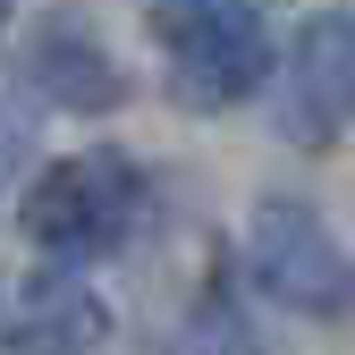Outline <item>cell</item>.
<instances>
[{
	"instance_id": "6da1fadb",
	"label": "cell",
	"mask_w": 355,
	"mask_h": 355,
	"mask_svg": "<svg viewBox=\"0 0 355 355\" xmlns=\"http://www.w3.org/2000/svg\"><path fill=\"white\" fill-rule=\"evenodd\" d=\"M136 220H144V169L119 144H85L51 169H34L17 203L34 262H102L136 237Z\"/></svg>"
},
{
	"instance_id": "7a4b0ae2",
	"label": "cell",
	"mask_w": 355,
	"mask_h": 355,
	"mask_svg": "<svg viewBox=\"0 0 355 355\" xmlns=\"http://www.w3.org/2000/svg\"><path fill=\"white\" fill-rule=\"evenodd\" d=\"M245 279L279 313H304V322L355 313V254L330 229V211L304 203V195H262L254 203V220H245Z\"/></svg>"
},
{
	"instance_id": "5b68a950",
	"label": "cell",
	"mask_w": 355,
	"mask_h": 355,
	"mask_svg": "<svg viewBox=\"0 0 355 355\" xmlns=\"http://www.w3.org/2000/svg\"><path fill=\"white\" fill-rule=\"evenodd\" d=\"M271 76H279V51L262 17H220L195 34H169V94L187 110H237Z\"/></svg>"
},
{
	"instance_id": "277c9868",
	"label": "cell",
	"mask_w": 355,
	"mask_h": 355,
	"mask_svg": "<svg viewBox=\"0 0 355 355\" xmlns=\"http://www.w3.org/2000/svg\"><path fill=\"white\" fill-rule=\"evenodd\" d=\"M17 76H26V94H34V102L76 110V119H102V110H119V102H127V68L110 60L102 26H94V17H76V9L34 17Z\"/></svg>"
},
{
	"instance_id": "3957f363",
	"label": "cell",
	"mask_w": 355,
	"mask_h": 355,
	"mask_svg": "<svg viewBox=\"0 0 355 355\" xmlns=\"http://www.w3.org/2000/svg\"><path fill=\"white\" fill-rule=\"evenodd\" d=\"M347 127H355V17L313 9L279 51V136L330 153Z\"/></svg>"
},
{
	"instance_id": "ba28073f",
	"label": "cell",
	"mask_w": 355,
	"mask_h": 355,
	"mask_svg": "<svg viewBox=\"0 0 355 355\" xmlns=\"http://www.w3.org/2000/svg\"><path fill=\"white\" fill-rule=\"evenodd\" d=\"M271 0H153V34H195V26H220V17H262Z\"/></svg>"
},
{
	"instance_id": "9c48e42d",
	"label": "cell",
	"mask_w": 355,
	"mask_h": 355,
	"mask_svg": "<svg viewBox=\"0 0 355 355\" xmlns=\"http://www.w3.org/2000/svg\"><path fill=\"white\" fill-rule=\"evenodd\" d=\"M26 178H34V119H26V102L0 94V195H17Z\"/></svg>"
},
{
	"instance_id": "52a82bcc",
	"label": "cell",
	"mask_w": 355,
	"mask_h": 355,
	"mask_svg": "<svg viewBox=\"0 0 355 355\" xmlns=\"http://www.w3.org/2000/svg\"><path fill=\"white\" fill-rule=\"evenodd\" d=\"M178 347H187V355H271L229 271H220V279L195 296V313H187V338H178Z\"/></svg>"
},
{
	"instance_id": "8992f818",
	"label": "cell",
	"mask_w": 355,
	"mask_h": 355,
	"mask_svg": "<svg viewBox=\"0 0 355 355\" xmlns=\"http://www.w3.org/2000/svg\"><path fill=\"white\" fill-rule=\"evenodd\" d=\"M9 330H17L9 355H102L110 304L85 288V262H42V279H26V313Z\"/></svg>"
},
{
	"instance_id": "30bf717a",
	"label": "cell",
	"mask_w": 355,
	"mask_h": 355,
	"mask_svg": "<svg viewBox=\"0 0 355 355\" xmlns=\"http://www.w3.org/2000/svg\"><path fill=\"white\" fill-rule=\"evenodd\" d=\"M0 26H9V0H0Z\"/></svg>"
}]
</instances>
